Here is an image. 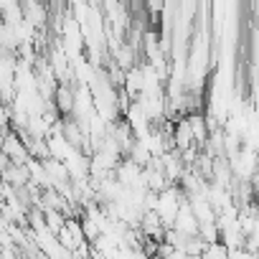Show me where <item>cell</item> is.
<instances>
[{"instance_id": "cell-1", "label": "cell", "mask_w": 259, "mask_h": 259, "mask_svg": "<svg viewBox=\"0 0 259 259\" xmlns=\"http://www.w3.org/2000/svg\"><path fill=\"white\" fill-rule=\"evenodd\" d=\"M188 203H191V208H193V213H196V219H198L201 226H206V224H216L219 213H216V208L211 206V201L206 198V193L188 196Z\"/></svg>"}, {"instance_id": "cell-2", "label": "cell", "mask_w": 259, "mask_h": 259, "mask_svg": "<svg viewBox=\"0 0 259 259\" xmlns=\"http://www.w3.org/2000/svg\"><path fill=\"white\" fill-rule=\"evenodd\" d=\"M173 229H176V231H181V234H186L188 239L201 234V224H198V219H196V213H193L191 203H183V206H181V211H178V219H176Z\"/></svg>"}, {"instance_id": "cell-3", "label": "cell", "mask_w": 259, "mask_h": 259, "mask_svg": "<svg viewBox=\"0 0 259 259\" xmlns=\"http://www.w3.org/2000/svg\"><path fill=\"white\" fill-rule=\"evenodd\" d=\"M201 259H229V246H226V244H221V241L208 244Z\"/></svg>"}]
</instances>
